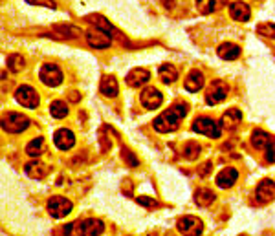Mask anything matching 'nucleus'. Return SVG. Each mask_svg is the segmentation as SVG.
<instances>
[{
    "instance_id": "1",
    "label": "nucleus",
    "mask_w": 275,
    "mask_h": 236,
    "mask_svg": "<svg viewBox=\"0 0 275 236\" xmlns=\"http://www.w3.org/2000/svg\"><path fill=\"white\" fill-rule=\"evenodd\" d=\"M185 114H187L185 103H178V105L171 106L169 110H165L163 114H160V116L154 119V128L158 132H162V134L174 132L180 126V121L183 119Z\"/></svg>"
},
{
    "instance_id": "2",
    "label": "nucleus",
    "mask_w": 275,
    "mask_h": 236,
    "mask_svg": "<svg viewBox=\"0 0 275 236\" xmlns=\"http://www.w3.org/2000/svg\"><path fill=\"white\" fill-rule=\"evenodd\" d=\"M30 126V119L22 114H17V112H8L2 116V128L10 134H19V132L26 130Z\"/></svg>"
},
{
    "instance_id": "3",
    "label": "nucleus",
    "mask_w": 275,
    "mask_h": 236,
    "mask_svg": "<svg viewBox=\"0 0 275 236\" xmlns=\"http://www.w3.org/2000/svg\"><path fill=\"white\" fill-rule=\"evenodd\" d=\"M228 90L229 88L224 81H213V83L208 86V90H205V101H208V105L222 103V101L228 97Z\"/></svg>"
},
{
    "instance_id": "4",
    "label": "nucleus",
    "mask_w": 275,
    "mask_h": 236,
    "mask_svg": "<svg viewBox=\"0 0 275 236\" xmlns=\"http://www.w3.org/2000/svg\"><path fill=\"white\" fill-rule=\"evenodd\" d=\"M105 229L103 221L96 218H88V220L77 221L76 223V234L77 236H99Z\"/></svg>"
},
{
    "instance_id": "5",
    "label": "nucleus",
    "mask_w": 275,
    "mask_h": 236,
    "mask_svg": "<svg viewBox=\"0 0 275 236\" xmlns=\"http://www.w3.org/2000/svg\"><path fill=\"white\" fill-rule=\"evenodd\" d=\"M48 212L53 218H64L72 212V201L62 196H53L48 201Z\"/></svg>"
},
{
    "instance_id": "6",
    "label": "nucleus",
    "mask_w": 275,
    "mask_h": 236,
    "mask_svg": "<svg viewBox=\"0 0 275 236\" xmlns=\"http://www.w3.org/2000/svg\"><path fill=\"white\" fill-rule=\"evenodd\" d=\"M193 130L198 134H204L208 137H219L220 136V126L215 123L211 117H198L193 123Z\"/></svg>"
},
{
    "instance_id": "7",
    "label": "nucleus",
    "mask_w": 275,
    "mask_h": 236,
    "mask_svg": "<svg viewBox=\"0 0 275 236\" xmlns=\"http://www.w3.org/2000/svg\"><path fill=\"white\" fill-rule=\"evenodd\" d=\"M39 77L46 86H59L62 83V71L55 64H44L39 71Z\"/></svg>"
},
{
    "instance_id": "8",
    "label": "nucleus",
    "mask_w": 275,
    "mask_h": 236,
    "mask_svg": "<svg viewBox=\"0 0 275 236\" xmlns=\"http://www.w3.org/2000/svg\"><path fill=\"white\" fill-rule=\"evenodd\" d=\"M202 220L196 216H183L178 220V231L183 236H198L202 232Z\"/></svg>"
},
{
    "instance_id": "9",
    "label": "nucleus",
    "mask_w": 275,
    "mask_h": 236,
    "mask_svg": "<svg viewBox=\"0 0 275 236\" xmlns=\"http://www.w3.org/2000/svg\"><path fill=\"white\" fill-rule=\"evenodd\" d=\"M15 99L26 108H35L39 105V94L28 85L19 86V90L15 92Z\"/></svg>"
},
{
    "instance_id": "10",
    "label": "nucleus",
    "mask_w": 275,
    "mask_h": 236,
    "mask_svg": "<svg viewBox=\"0 0 275 236\" xmlns=\"http://www.w3.org/2000/svg\"><path fill=\"white\" fill-rule=\"evenodd\" d=\"M87 42L92 46V48H96V50H105L110 46V35L105 33V31L97 30V28H92V30L87 31Z\"/></svg>"
},
{
    "instance_id": "11",
    "label": "nucleus",
    "mask_w": 275,
    "mask_h": 236,
    "mask_svg": "<svg viewBox=\"0 0 275 236\" xmlns=\"http://www.w3.org/2000/svg\"><path fill=\"white\" fill-rule=\"evenodd\" d=\"M142 103L145 108L154 110V108H158V106L163 103V96L160 94V90H156V88H145V90L142 92Z\"/></svg>"
},
{
    "instance_id": "12",
    "label": "nucleus",
    "mask_w": 275,
    "mask_h": 236,
    "mask_svg": "<svg viewBox=\"0 0 275 236\" xmlns=\"http://www.w3.org/2000/svg\"><path fill=\"white\" fill-rule=\"evenodd\" d=\"M257 200L260 203H268L275 198V183L271 180H262L257 187Z\"/></svg>"
},
{
    "instance_id": "13",
    "label": "nucleus",
    "mask_w": 275,
    "mask_h": 236,
    "mask_svg": "<svg viewBox=\"0 0 275 236\" xmlns=\"http://www.w3.org/2000/svg\"><path fill=\"white\" fill-rule=\"evenodd\" d=\"M26 176L28 178H33V180H42L46 178V174L50 172V167L42 163V161H30L28 165H26Z\"/></svg>"
},
{
    "instance_id": "14",
    "label": "nucleus",
    "mask_w": 275,
    "mask_h": 236,
    "mask_svg": "<svg viewBox=\"0 0 275 236\" xmlns=\"http://www.w3.org/2000/svg\"><path fill=\"white\" fill-rule=\"evenodd\" d=\"M149 79H151V73H149L145 68H134V70L128 71L127 85L132 86V88H140V86L145 85Z\"/></svg>"
},
{
    "instance_id": "15",
    "label": "nucleus",
    "mask_w": 275,
    "mask_h": 236,
    "mask_svg": "<svg viewBox=\"0 0 275 236\" xmlns=\"http://www.w3.org/2000/svg\"><path fill=\"white\" fill-rule=\"evenodd\" d=\"M53 143H55V146H59L61 150H66V148H72V146H74L76 137H74L72 130H68V128H61V130L55 132Z\"/></svg>"
},
{
    "instance_id": "16",
    "label": "nucleus",
    "mask_w": 275,
    "mask_h": 236,
    "mask_svg": "<svg viewBox=\"0 0 275 236\" xmlns=\"http://www.w3.org/2000/svg\"><path fill=\"white\" fill-rule=\"evenodd\" d=\"M240 121H242V114H240L237 108H231V110H228L224 116H222L220 125H222V128H226V130H235V128L240 125Z\"/></svg>"
},
{
    "instance_id": "17",
    "label": "nucleus",
    "mask_w": 275,
    "mask_h": 236,
    "mask_svg": "<svg viewBox=\"0 0 275 236\" xmlns=\"http://www.w3.org/2000/svg\"><path fill=\"white\" fill-rule=\"evenodd\" d=\"M229 13H231V17H233L235 20H239V22H246V20H250L251 17L250 6L244 4V2H233V4L229 6Z\"/></svg>"
},
{
    "instance_id": "18",
    "label": "nucleus",
    "mask_w": 275,
    "mask_h": 236,
    "mask_svg": "<svg viewBox=\"0 0 275 236\" xmlns=\"http://www.w3.org/2000/svg\"><path fill=\"white\" fill-rule=\"evenodd\" d=\"M99 90L105 97H116L117 96V81L114 75H105L99 83Z\"/></svg>"
},
{
    "instance_id": "19",
    "label": "nucleus",
    "mask_w": 275,
    "mask_h": 236,
    "mask_svg": "<svg viewBox=\"0 0 275 236\" xmlns=\"http://www.w3.org/2000/svg\"><path fill=\"white\" fill-rule=\"evenodd\" d=\"M237 178H239V172L235 171V169H231V167H228V169H224L217 176V185L222 187V189H229L237 181Z\"/></svg>"
},
{
    "instance_id": "20",
    "label": "nucleus",
    "mask_w": 275,
    "mask_h": 236,
    "mask_svg": "<svg viewBox=\"0 0 275 236\" xmlns=\"http://www.w3.org/2000/svg\"><path fill=\"white\" fill-rule=\"evenodd\" d=\"M204 86V75L198 70H193L185 79V90L187 92H198Z\"/></svg>"
},
{
    "instance_id": "21",
    "label": "nucleus",
    "mask_w": 275,
    "mask_h": 236,
    "mask_svg": "<svg viewBox=\"0 0 275 236\" xmlns=\"http://www.w3.org/2000/svg\"><path fill=\"white\" fill-rule=\"evenodd\" d=\"M240 55V48L233 42H224V44L219 46V57L226 60H235Z\"/></svg>"
},
{
    "instance_id": "22",
    "label": "nucleus",
    "mask_w": 275,
    "mask_h": 236,
    "mask_svg": "<svg viewBox=\"0 0 275 236\" xmlns=\"http://www.w3.org/2000/svg\"><path fill=\"white\" fill-rule=\"evenodd\" d=\"M226 2H228V0H198V2H196V8H198L200 13L208 15V13L219 11L222 6H226Z\"/></svg>"
},
{
    "instance_id": "23",
    "label": "nucleus",
    "mask_w": 275,
    "mask_h": 236,
    "mask_svg": "<svg viewBox=\"0 0 275 236\" xmlns=\"http://www.w3.org/2000/svg\"><path fill=\"white\" fill-rule=\"evenodd\" d=\"M158 73H160V79H162L165 85H173L174 81L178 79V70H176L173 64H162Z\"/></svg>"
},
{
    "instance_id": "24",
    "label": "nucleus",
    "mask_w": 275,
    "mask_h": 236,
    "mask_svg": "<svg viewBox=\"0 0 275 236\" xmlns=\"http://www.w3.org/2000/svg\"><path fill=\"white\" fill-rule=\"evenodd\" d=\"M46 150V143L42 137H35V139H31L28 145H26V152H28V156H41L42 152Z\"/></svg>"
},
{
    "instance_id": "25",
    "label": "nucleus",
    "mask_w": 275,
    "mask_h": 236,
    "mask_svg": "<svg viewBox=\"0 0 275 236\" xmlns=\"http://www.w3.org/2000/svg\"><path fill=\"white\" fill-rule=\"evenodd\" d=\"M87 20L90 22V24L96 26L97 30H99V28H103V30H107L108 33H114V35H116V30H114V26L110 24V22H108L105 17H101V15H88Z\"/></svg>"
},
{
    "instance_id": "26",
    "label": "nucleus",
    "mask_w": 275,
    "mask_h": 236,
    "mask_svg": "<svg viewBox=\"0 0 275 236\" xmlns=\"http://www.w3.org/2000/svg\"><path fill=\"white\" fill-rule=\"evenodd\" d=\"M53 31H55V35L59 39H74V37L79 35V30H77L76 26H66V24L55 26Z\"/></svg>"
},
{
    "instance_id": "27",
    "label": "nucleus",
    "mask_w": 275,
    "mask_h": 236,
    "mask_svg": "<svg viewBox=\"0 0 275 236\" xmlns=\"http://www.w3.org/2000/svg\"><path fill=\"white\" fill-rule=\"evenodd\" d=\"M213 200H215V194L211 191H208V189H200V191L194 192V201H196L200 207H209L213 203Z\"/></svg>"
},
{
    "instance_id": "28",
    "label": "nucleus",
    "mask_w": 275,
    "mask_h": 236,
    "mask_svg": "<svg viewBox=\"0 0 275 236\" xmlns=\"http://www.w3.org/2000/svg\"><path fill=\"white\" fill-rule=\"evenodd\" d=\"M270 141H271V137L268 136L264 130H255L253 136H251V145H253L255 148H266Z\"/></svg>"
},
{
    "instance_id": "29",
    "label": "nucleus",
    "mask_w": 275,
    "mask_h": 236,
    "mask_svg": "<svg viewBox=\"0 0 275 236\" xmlns=\"http://www.w3.org/2000/svg\"><path fill=\"white\" fill-rule=\"evenodd\" d=\"M50 114H51V117H55V119L66 117L68 116L66 103H62V101H53V103L50 105Z\"/></svg>"
},
{
    "instance_id": "30",
    "label": "nucleus",
    "mask_w": 275,
    "mask_h": 236,
    "mask_svg": "<svg viewBox=\"0 0 275 236\" xmlns=\"http://www.w3.org/2000/svg\"><path fill=\"white\" fill-rule=\"evenodd\" d=\"M8 66H10L11 71H21L22 68H24V59H22V55H19V53H13V55L8 57Z\"/></svg>"
},
{
    "instance_id": "31",
    "label": "nucleus",
    "mask_w": 275,
    "mask_h": 236,
    "mask_svg": "<svg viewBox=\"0 0 275 236\" xmlns=\"http://www.w3.org/2000/svg\"><path fill=\"white\" fill-rule=\"evenodd\" d=\"M200 154V145L198 143H194V141H189L185 148H183V156L187 158V160H194V158H198Z\"/></svg>"
},
{
    "instance_id": "32",
    "label": "nucleus",
    "mask_w": 275,
    "mask_h": 236,
    "mask_svg": "<svg viewBox=\"0 0 275 236\" xmlns=\"http://www.w3.org/2000/svg\"><path fill=\"white\" fill-rule=\"evenodd\" d=\"M136 201L140 203V205L147 207V209H156V207H158V201L153 200V198H147V196H140Z\"/></svg>"
},
{
    "instance_id": "33",
    "label": "nucleus",
    "mask_w": 275,
    "mask_h": 236,
    "mask_svg": "<svg viewBox=\"0 0 275 236\" xmlns=\"http://www.w3.org/2000/svg\"><path fill=\"white\" fill-rule=\"evenodd\" d=\"M266 161L275 163V139H271L266 146Z\"/></svg>"
},
{
    "instance_id": "34",
    "label": "nucleus",
    "mask_w": 275,
    "mask_h": 236,
    "mask_svg": "<svg viewBox=\"0 0 275 236\" xmlns=\"http://www.w3.org/2000/svg\"><path fill=\"white\" fill-rule=\"evenodd\" d=\"M259 31L262 33V35L275 37V26L273 24H260L259 26Z\"/></svg>"
},
{
    "instance_id": "35",
    "label": "nucleus",
    "mask_w": 275,
    "mask_h": 236,
    "mask_svg": "<svg viewBox=\"0 0 275 236\" xmlns=\"http://www.w3.org/2000/svg\"><path fill=\"white\" fill-rule=\"evenodd\" d=\"M26 2L35 4V6H44V8H50V10H55V8H57L53 0H26Z\"/></svg>"
},
{
    "instance_id": "36",
    "label": "nucleus",
    "mask_w": 275,
    "mask_h": 236,
    "mask_svg": "<svg viewBox=\"0 0 275 236\" xmlns=\"http://www.w3.org/2000/svg\"><path fill=\"white\" fill-rule=\"evenodd\" d=\"M121 156H123V160H127V161H128V165H130V167H136V165H138L136 156H134V154H130V152H128V148H123Z\"/></svg>"
}]
</instances>
